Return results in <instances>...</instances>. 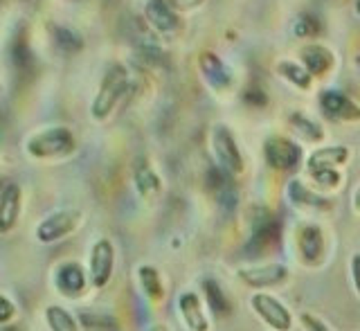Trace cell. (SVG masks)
I'll return each mask as SVG.
<instances>
[{"label":"cell","mask_w":360,"mask_h":331,"mask_svg":"<svg viewBox=\"0 0 360 331\" xmlns=\"http://www.w3.org/2000/svg\"><path fill=\"white\" fill-rule=\"evenodd\" d=\"M129 90H131L129 70L120 63H112L106 70L104 79H101L93 104H90V115H93V120L97 122L108 120L112 115V111L127 99Z\"/></svg>","instance_id":"1"},{"label":"cell","mask_w":360,"mask_h":331,"mask_svg":"<svg viewBox=\"0 0 360 331\" xmlns=\"http://www.w3.org/2000/svg\"><path fill=\"white\" fill-rule=\"evenodd\" d=\"M77 149V138L75 131L63 124L56 127L41 129L37 133H32L25 140V154L34 161H52V158H65L75 154Z\"/></svg>","instance_id":"2"},{"label":"cell","mask_w":360,"mask_h":331,"mask_svg":"<svg viewBox=\"0 0 360 331\" xmlns=\"http://www.w3.org/2000/svg\"><path fill=\"white\" fill-rule=\"evenodd\" d=\"M210 146H212L214 161H217L223 174H228V176L243 174V169H245L243 154L239 149V142L234 140L232 131L225 127V124H214L212 127Z\"/></svg>","instance_id":"3"},{"label":"cell","mask_w":360,"mask_h":331,"mask_svg":"<svg viewBox=\"0 0 360 331\" xmlns=\"http://www.w3.org/2000/svg\"><path fill=\"white\" fill-rule=\"evenodd\" d=\"M264 158L275 171H295L302 165V146L286 135H270L264 142Z\"/></svg>","instance_id":"4"},{"label":"cell","mask_w":360,"mask_h":331,"mask_svg":"<svg viewBox=\"0 0 360 331\" xmlns=\"http://www.w3.org/2000/svg\"><path fill=\"white\" fill-rule=\"evenodd\" d=\"M318 106L322 115L331 122H342V124L360 122V104L338 88L322 90L318 95Z\"/></svg>","instance_id":"5"},{"label":"cell","mask_w":360,"mask_h":331,"mask_svg":"<svg viewBox=\"0 0 360 331\" xmlns=\"http://www.w3.org/2000/svg\"><path fill=\"white\" fill-rule=\"evenodd\" d=\"M79 221H82V212L79 210L52 212L39 223L37 239L41 244H56V242H61V239H65L68 235H72L77 230Z\"/></svg>","instance_id":"6"},{"label":"cell","mask_w":360,"mask_h":331,"mask_svg":"<svg viewBox=\"0 0 360 331\" xmlns=\"http://www.w3.org/2000/svg\"><path fill=\"white\" fill-rule=\"evenodd\" d=\"M144 20L149 23V27L155 34H160V37H176L180 32V25H183L180 14L169 0H146Z\"/></svg>","instance_id":"7"},{"label":"cell","mask_w":360,"mask_h":331,"mask_svg":"<svg viewBox=\"0 0 360 331\" xmlns=\"http://www.w3.org/2000/svg\"><path fill=\"white\" fill-rule=\"evenodd\" d=\"M198 73L202 77V82H205L214 93H225V90H230L232 84H234V77L230 73V68L225 65V61L217 52H200L198 54Z\"/></svg>","instance_id":"8"},{"label":"cell","mask_w":360,"mask_h":331,"mask_svg":"<svg viewBox=\"0 0 360 331\" xmlns=\"http://www.w3.org/2000/svg\"><path fill=\"white\" fill-rule=\"evenodd\" d=\"M250 304H252L255 313L262 318L268 327H273L275 331H288L290 329V325H292L290 311L277 298H273V295L257 293V295H252Z\"/></svg>","instance_id":"9"},{"label":"cell","mask_w":360,"mask_h":331,"mask_svg":"<svg viewBox=\"0 0 360 331\" xmlns=\"http://www.w3.org/2000/svg\"><path fill=\"white\" fill-rule=\"evenodd\" d=\"M297 59L313 75V79L329 75L333 70V65H335L333 50L329 48V45L315 43V41H309V43L302 45V48L297 50Z\"/></svg>","instance_id":"10"},{"label":"cell","mask_w":360,"mask_h":331,"mask_svg":"<svg viewBox=\"0 0 360 331\" xmlns=\"http://www.w3.org/2000/svg\"><path fill=\"white\" fill-rule=\"evenodd\" d=\"M112 264H115V248L108 239H99L90 250V280L97 289L108 284L112 275Z\"/></svg>","instance_id":"11"},{"label":"cell","mask_w":360,"mask_h":331,"mask_svg":"<svg viewBox=\"0 0 360 331\" xmlns=\"http://www.w3.org/2000/svg\"><path fill=\"white\" fill-rule=\"evenodd\" d=\"M20 203H22V189L18 182L5 180L0 189V230L9 232L16 225L20 216Z\"/></svg>","instance_id":"12"},{"label":"cell","mask_w":360,"mask_h":331,"mask_svg":"<svg viewBox=\"0 0 360 331\" xmlns=\"http://www.w3.org/2000/svg\"><path fill=\"white\" fill-rule=\"evenodd\" d=\"M239 277L250 287H275L288 277V268L281 264H262V266H245L239 268Z\"/></svg>","instance_id":"13"},{"label":"cell","mask_w":360,"mask_h":331,"mask_svg":"<svg viewBox=\"0 0 360 331\" xmlns=\"http://www.w3.org/2000/svg\"><path fill=\"white\" fill-rule=\"evenodd\" d=\"M297 246L307 261H318L324 253V235L318 225L302 223L297 227Z\"/></svg>","instance_id":"14"},{"label":"cell","mask_w":360,"mask_h":331,"mask_svg":"<svg viewBox=\"0 0 360 331\" xmlns=\"http://www.w3.org/2000/svg\"><path fill=\"white\" fill-rule=\"evenodd\" d=\"M133 180H135V187L142 194L144 199H158L162 194V178L158 176V171L151 167L149 161H138L133 171Z\"/></svg>","instance_id":"15"},{"label":"cell","mask_w":360,"mask_h":331,"mask_svg":"<svg viewBox=\"0 0 360 331\" xmlns=\"http://www.w3.org/2000/svg\"><path fill=\"white\" fill-rule=\"evenodd\" d=\"M56 289L65 293L68 298H75L86 289V275L77 261H65V264L59 266V270H56Z\"/></svg>","instance_id":"16"},{"label":"cell","mask_w":360,"mask_h":331,"mask_svg":"<svg viewBox=\"0 0 360 331\" xmlns=\"http://www.w3.org/2000/svg\"><path fill=\"white\" fill-rule=\"evenodd\" d=\"M349 161L347 146H320L309 154L307 158V171H320V169H335L338 165H345Z\"/></svg>","instance_id":"17"},{"label":"cell","mask_w":360,"mask_h":331,"mask_svg":"<svg viewBox=\"0 0 360 331\" xmlns=\"http://www.w3.org/2000/svg\"><path fill=\"white\" fill-rule=\"evenodd\" d=\"M178 311L183 316L185 325L189 327V331H207V318L200 309V300L196 293H183L178 298Z\"/></svg>","instance_id":"18"},{"label":"cell","mask_w":360,"mask_h":331,"mask_svg":"<svg viewBox=\"0 0 360 331\" xmlns=\"http://www.w3.org/2000/svg\"><path fill=\"white\" fill-rule=\"evenodd\" d=\"M275 73L279 79H284L290 86H295L297 90H311L313 88V75L304 68L300 61L281 59L275 65Z\"/></svg>","instance_id":"19"},{"label":"cell","mask_w":360,"mask_h":331,"mask_svg":"<svg viewBox=\"0 0 360 331\" xmlns=\"http://www.w3.org/2000/svg\"><path fill=\"white\" fill-rule=\"evenodd\" d=\"M288 196H290L292 203L297 205V208H315V210L329 208V201L322 199L320 194H315L311 187H304L300 180H290L288 182Z\"/></svg>","instance_id":"20"},{"label":"cell","mask_w":360,"mask_h":331,"mask_svg":"<svg viewBox=\"0 0 360 331\" xmlns=\"http://www.w3.org/2000/svg\"><path fill=\"white\" fill-rule=\"evenodd\" d=\"M290 129H292V133H297L300 138L307 140V142H320L324 138V131H322L320 124L315 120H311L309 115H304V113H292Z\"/></svg>","instance_id":"21"},{"label":"cell","mask_w":360,"mask_h":331,"mask_svg":"<svg viewBox=\"0 0 360 331\" xmlns=\"http://www.w3.org/2000/svg\"><path fill=\"white\" fill-rule=\"evenodd\" d=\"M138 275H140V284L146 293V298L153 302H160L165 298V287H162L160 275H158V270L153 266H140Z\"/></svg>","instance_id":"22"},{"label":"cell","mask_w":360,"mask_h":331,"mask_svg":"<svg viewBox=\"0 0 360 331\" xmlns=\"http://www.w3.org/2000/svg\"><path fill=\"white\" fill-rule=\"evenodd\" d=\"M202 291H205V298H207V304L214 313L219 316H228L230 313V300L223 295V289L219 287L214 280H205L202 282Z\"/></svg>","instance_id":"23"},{"label":"cell","mask_w":360,"mask_h":331,"mask_svg":"<svg viewBox=\"0 0 360 331\" xmlns=\"http://www.w3.org/2000/svg\"><path fill=\"white\" fill-rule=\"evenodd\" d=\"M292 34H295L297 39L313 41L315 37L322 34V23L307 11V14H300V16H295V20H292Z\"/></svg>","instance_id":"24"},{"label":"cell","mask_w":360,"mask_h":331,"mask_svg":"<svg viewBox=\"0 0 360 331\" xmlns=\"http://www.w3.org/2000/svg\"><path fill=\"white\" fill-rule=\"evenodd\" d=\"M45 320H48L52 331H79L77 320L63 306H48L45 309Z\"/></svg>","instance_id":"25"},{"label":"cell","mask_w":360,"mask_h":331,"mask_svg":"<svg viewBox=\"0 0 360 331\" xmlns=\"http://www.w3.org/2000/svg\"><path fill=\"white\" fill-rule=\"evenodd\" d=\"M315 189H338L342 182V174L338 169H320V171H309Z\"/></svg>","instance_id":"26"},{"label":"cell","mask_w":360,"mask_h":331,"mask_svg":"<svg viewBox=\"0 0 360 331\" xmlns=\"http://www.w3.org/2000/svg\"><path fill=\"white\" fill-rule=\"evenodd\" d=\"M82 325L90 331H117L115 318L104 316V313H82Z\"/></svg>","instance_id":"27"},{"label":"cell","mask_w":360,"mask_h":331,"mask_svg":"<svg viewBox=\"0 0 360 331\" xmlns=\"http://www.w3.org/2000/svg\"><path fill=\"white\" fill-rule=\"evenodd\" d=\"M169 3L174 5V9L178 11V14H187V11H194V9L202 7L207 0H169Z\"/></svg>","instance_id":"28"},{"label":"cell","mask_w":360,"mask_h":331,"mask_svg":"<svg viewBox=\"0 0 360 331\" xmlns=\"http://www.w3.org/2000/svg\"><path fill=\"white\" fill-rule=\"evenodd\" d=\"M14 313H16L14 304L9 302L7 295H0V323L7 325V323L11 320V318H14Z\"/></svg>","instance_id":"29"},{"label":"cell","mask_w":360,"mask_h":331,"mask_svg":"<svg viewBox=\"0 0 360 331\" xmlns=\"http://www.w3.org/2000/svg\"><path fill=\"white\" fill-rule=\"evenodd\" d=\"M352 275H354L356 291L360 293V255H354V261H352Z\"/></svg>","instance_id":"30"},{"label":"cell","mask_w":360,"mask_h":331,"mask_svg":"<svg viewBox=\"0 0 360 331\" xmlns=\"http://www.w3.org/2000/svg\"><path fill=\"white\" fill-rule=\"evenodd\" d=\"M354 205H356V210L360 212V185L356 187V194H354Z\"/></svg>","instance_id":"31"},{"label":"cell","mask_w":360,"mask_h":331,"mask_svg":"<svg viewBox=\"0 0 360 331\" xmlns=\"http://www.w3.org/2000/svg\"><path fill=\"white\" fill-rule=\"evenodd\" d=\"M354 14L360 18V0H356V3H354Z\"/></svg>","instance_id":"32"},{"label":"cell","mask_w":360,"mask_h":331,"mask_svg":"<svg viewBox=\"0 0 360 331\" xmlns=\"http://www.w3.org/2000/svg\"><path fill=\"white\" fill-rule=\"evenodd\" d=\"M149 331H167V329H165V327H151Z\"/></svg>","instance_id":"33"},{"label":"cell","mask_w":360,"mask_h":331,"mask_svg":"<svg viewBox=\"0 0 360 331\" xmlns=\"http://www.w3.org/2000/svg\"><path fill=\"white\" fill-rule=\"evenodd\" d=\"M358 68H360V56H358Z\"/></svg>","instance_id":"34"}]
</instances>
